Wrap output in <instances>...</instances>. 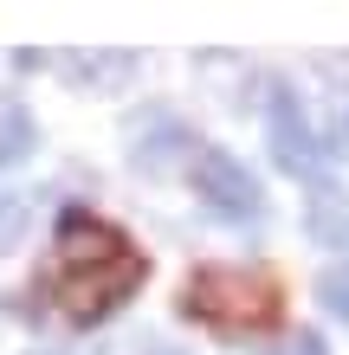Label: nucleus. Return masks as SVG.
<instances>
[{
    "mask_svg": "<svg viewBox=\"0 0 349 355\" xmlns=\"http://www.w3.org/2000/svg\"><path fill=\"white\" fill-rule=\"evenodd\" d=\"M142 355H181V349H162V343H142Z\"/></svg>",
    "mask_w": 349,
    "mask_h": 355,
    "instance_id": "obj_11",
    "label": "nucleus"
},
{
    "mask_svg": "<svg viewBox=\"0 0 349 355\" xmlns=\"http://www.w3.org/2000/svg\"><path fill=\"white\" fill-rule=\"evenodd\" d=\"M188 149H194V136L181 130V123H162L149 142H136V162H142V168H162V162H175V155H188Z\"/></svg>",
    "mask_w": 349,
    "mask_h": 355,
    "instance_id": "obj_7",
    "label": "nucleus"
},
{
    "mask_svg": "<svg viewBox=\"0 0 349 355\" xmlns=\"http://www.w3.org/2000/svg\"><path fill=\"white\" fill-rule=\"evenodd\" d=\"M39 142V130H33V116L19 110V103H0V162H19Z\"/></svg>",
    "mask_w": 349,
    "mask_h": 355,
    "instance_id": "obj_8",
    "label": "nucleus"
},
{
    "mask_svg": "<svg viewBox=\"0 0 349 355\" xmlns=\"http://www.w3.org/2000/svg\"><path fill=\"white\" fill-rule=\"evenodd\" d=\"M142 284V265L123 252V259H110V265H97V271H78V278L65 284V310L78 323H97L104 310H117L130 291Z\"/></svg>",
    "mask_w": 349,
    "mask_h": 355,
    "instance_id": "obj_3",
    "label": "nucleus"
},
{
    "mask_svg": "<svg viewBox=\"0 0 349 355\" xmlns=\"http://www.w3.org/2000/svg\"><path fill=\"white\" fill-rule=\"evenodd\" d=\"M265 123H272V162L284 175H317L323 168V149H317V136H311V123H304L291 91L272 97V116H265Z\"/></svg>",
    "mask_w": 349,
    "mask_h": 355,
    "instance_id": "obj_4",
    "label": "nucleus"
},
{
    "mask_svg": "<svg viewBox=\"0 0 349 355\" xmlns=\"http://www.w3.org/2000/svg\"><path fill=\"white\" fill-rule=\"evenodd\" d=\"M181 310L201 323H220V329H265L278 317V291L272 278L259 271H239V265H207L181 284Z\"/></svg>",
    "mask_w": 349,
    "mask_h": 355,
    "instance_id": "obj_1",
    "label": "nucleus"
},
{
    "mask_svg": "<svg viewBox=\"0 0 349 355\" xmlns=\"http://www.w3.org/2000/svg\"><path fill=\"white\" fill-rule=\"evenodd\" d=\"M317 297H323V310H330V317H343V323H349V259H343V265H323Z\"/></svg>",
    "mask_w": 349,
    "mask_h": 355,
    "instance_id": "obj_9",
    "label": "nucleus"
},
{
    "mask_svg": "<svg viewBox=\"0 0 349 355\" xmlns=\"http://www.w3.org/2000/svg\"><path fill=\"white\" fill-rule=\"evenodd\" d=\"M311 239H317V245H337V252H349V200L330 194V187H317V200H311Z\"/></svg>",
    "mask_w": 349,
    "mask_h": 355,
    "instance_id": "obj_6",
    "label": "nucleus"
},
{
    "mask_svg": "<svg viewBox=\"0 0 349 355\" xmlns=\"http://www.w3.org/2000/svg\"><path fill=\"white\" fill-rule=\"evenodd\" d=\"M26 220H33V200H19V194H0V252L26 233Z\"/></svg>",
    "mask_w": 349,
    "mask_h": 355,
    "instance_id": "obj_10",
    "label": "nucleus"
},
{
    "mask_svg": "<svg viewBox=\"0 0 349 355\" xmlns=\"http://www.w3.org/2000/svg\"><path fill=\"white\" fill-rule=\"evenodd\" d=\"M58 245H65V265H91V271L123 259V239L110 233V226H97V220H65Z\"/></svg>",
    "mask_w": 349,
    "mask_h": 355,
    "instance_id": "obj_5",
    "label": "nucleus"
},
{
    "mask_svg": "<svg viewBox=\"0 0 349 355\" xmlns=\"http://www.w3.org/2000/svg\"><path fill=\"white\" fill-rule=\"evenodd\" d=\"M194 194L227 220H253L259 214V181L239 168L227 149H194Z\"/></svg>",
    "mask_w": 349,
    "mask_h": 355,
    "instance_id": "obj_2",
    "label": "nucleus"
}]
</instances>
